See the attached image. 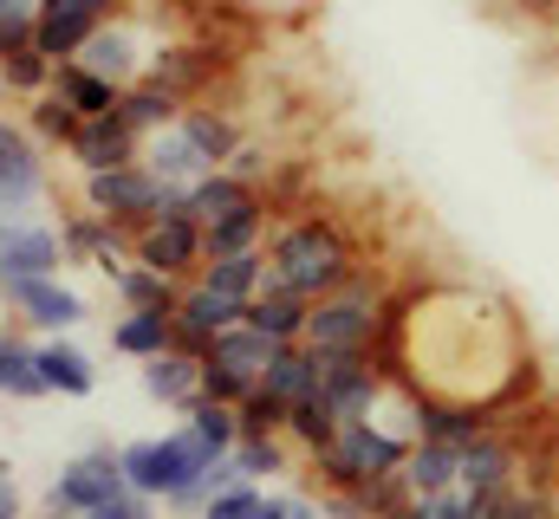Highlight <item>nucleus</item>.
Here are the masks:
<instances>
[{
	"mask_svg": "<svg viewBox=\"0 0 559 519\" xmlns=\"http://www.w3.org/2000/svg\"><path fill=\"white\" fill-rule=\"evenodd\" d=\"M176 124H182V136H189L202 156H209V169H228V156L241 149V124H235L222 105H189Z\"/></svg>",
	"mask_w": 559,
	"mask_h": 519,
	"instance_id": "obj_24",
	"label": "nucleus"
},
{
	"mask_svg": "<svg viewBox=\"0 0 559 519\" xmlns=\"http://www.w3.org/2000/svg\"><path fill=\"white\" fill-rule=\"evenodd\" d=\"M332 435H338V415H332V402H325V396H312V402L286 409V442L299 448V461H312Z\"/></svg>",
	"mask_w": 559,
	"mask_h": 519,
	"instance_id": "obj_34",
	"label": "nucleus"
},
{
	"mask_svg": "<svg viewBox=\"0 0 559 519\" xmlns=\"http://www.w3.org/2000/svg\"><path fill=\"white\" fill-rule=\"evenodd\" d=\"M52 92H59V98H66L79 118H111V111H118V98H124L111 79L85 72L79 59H72V65H52Z\"/></svg>",
	"mask_w": 559,
	"mask_h": 519,
	"instance_id": "obj_27",
	"label": "nucleus"
},
{
	"mask_svg": "<svg viewBox=\"0 0 559 519\" xmlns=\"http://www.w3.org/2000/svg\"><path fill=\"white\" fill-rule=\"evenodd\" d=\"M455 481H462V448H449V442H411V455H404V468H397L404 500L449 494Z\"/></svg>",
	"mask_w": 559,
	"mask_h": 519,
	"instance_id": "obj_17",
	"label": "nucleus"
},
{
	"mask_svg": "<svg viewBox=\"0 0 559 519\" xmlns=\"http://www.w3.org/2000/svg\"><path fill=\"white\" fill-rule=\"evenodd\" d=\"M169 189H176V182H156V176H150L143 162H124V169H105V176H85V208L138 234V228H150V221L163 215V202H169Z\"/></svg>",
	"mask_w": 559,
	"mask_h": 519,
	"instance_id": "obj_7",
	"label": "nucleus"
},
{
	"mask_svg": "<svg viewBox=\"0 0 559 519\" xmlns=\"http://www.w3.org/2000/svg\"><path fill=\"white\" fill-rule=\"evenodd\" d=\"M124 7H163V0H124Z\"/></svg>",
	"mask_w": 559,
	"mask_h": 519,
	"instance_id": "obj_44",
	"label": "nucleus"
},
{
	"mask_svg": "<svg viewBox=\"0 0 559 519\" xmlns=\"http://www.w3.org/2000/svg\"><path fill=\"white\" fill-rule=\"evenodd\" d=\"M378 358L397 371V384L411 396L462 402V409H475V384L462 377L468 358L488 377L501 409H514L521 389L534 384V345H527L521 318L481 286H429L411 299H391Z\"/></svg>",
	"mask_w": 559,
	"mask_h": 519,
	"instance_id": "obj_1",
	"label": "nucleus"
},
{
	"mask_svg": "<svg viewBox=\"0 0 559 519\" xmlns=\"http://www.w3.org/2000/svg\"><path fill=\"white\" fill-rule=\"evenodd\" d=\"M66 241L46 221H0V286L7 279H59Z\"/></svg>",
	"mask_w": 559,
	"mask_h": 519,
	"instance_id": "obj_11",
	"label": "nucleus"
},
{
	"mask_svg": "<svg viewBox=\"0 0 559 519\" xmlns=\"http://www.w3.org/2000/svg\"><path fill=\"white\" fill-rule=\"evenodd\" d=\"M46 143L26 124L0 118V221H33V202L46 195Z\"/></svg>",
	"mask_w": 559,
	"mask_h": 519,
	"instance_id": "obj_8",
	"label": "nucleus"
},
{
	"mask_svg": "<svg viewBox=\"0 0 559 519\" xmlns=\"http://www.w3.org/2000/svg\"><path fill=\"white\" fill-rule=\"evenodd\" d=\"M358 266H365V260H358L352 234H345L332 215L280 221L274 241H267V286L299 292V299H325V292H338Z\"/></svg>",
	"mask_w": 559,
	"mask_h": 519,
	"instance_id": "obj_2",
	"label": "nucleus"
},
{
	"mask_svg": "<svg viewBox=\"0 0 559 519\" xmlns=\"http://www.w3.org/2000/svg\"><path fill=\"white\" fill-rule=\"evenodd\" d=\"M241 312H248V305H235V299L209 292L202 279H195V286H182V299H176V312H169V318H176V351H195V358H202L228 325H241Z\"/></svg>",
	"mask_w": 559,
	"mask_h": 519,
	"instance_id": "obj_13",
	"label": "nucleus"
},
{
	"mask_svg": "<svg viewBox=\"0 0 559 519\" xmlns=\"http://www.w3.org/2000/svg\"><path fill=\"white\" fill-rule=\"evenodd\" d=\"M228 461L241 468V481H254V487H261V481H274V474H286V468L299 461V448H293L286 435H241Z\"/></svg>",
	"mask_w": 559,
	"mask_h": 519,
	"instance_id": "obj_32",
	"label": "nucleus"
},
{
	"mask_svg": "<svg viewBox=\"0 0 559 519\" xmlns=\"http://www.w3.org/2000/svg\"><path fill=\"white\" fill-rule=\"evenodd\" d=\"M85 519H98V514H85Z\"/></svg>",
	"mask_w": 559,
	"mask_h": 519,
	"instance_id": "obj_46",
	"label": "nucleus"
},
{
	"mask_svg": "<svg viewBox=\"0 0 559 519\" xmlns=\"http://www.w3.org/2000/svg\"><path fill=\"white\" fill-rule=\"evenodd\" d=\"M0 299L33 325V331H66V325H79L85 318V299L72 292V286H59V279H7L0 286Z\"/></svg>",
	"mask_w": 559,
	"mask_h": 519,
	"instance_id": "obj_15",
	"label": "nucleus"
},
{
	"mask_svg": "<svg viewBox=\"0 0 559 519\" xmlns=\"http://www.w3.org/2000/svg\"><path fill=\"white\" fill-rule=\"evenodd\" d=\"M209 292H222V299H235V305H248V299H261L267 292V248L261 254H228V260H209L202 273H195Z\"/></svg>",
	"mask_w": 559,
	"mask_h": 519,
	"instance_id": "obj_25",
	"label": "nucleus"
},
{
	"mask_svg": "<svg viewBox=\"0 0 559 519\" xmlns=\"http://www.w3.org/2000/svg\"><path fill=\"white\" fill-rule=\"evenodd\" d=\"M0 105H7V79H0Z\"/></svg>",
	"mask_w": 559,
	"mask_h": 519,
	"instance_id": "obj_45",
	"label": "nucleus"
},
{
	"mask_svg": "<svg viewBox=\"0 0 559 519\" xmlns=\"http://www.w3.org/2000/svg\"><path fill=\"white\" fill-rule=\"evenodd\" d=\"M66 156H72L85 176H105V169H124V162H138V156H143V136L124 124L118 111H111V118H85V124L72 130Z\"/></svg>",
	"mask_w": 559,
	"mask_h": 519,
	"instance_id": "obj_14",
	"label": "nucleus"
},
{
	"mask_svg": "<svg viewBox=\"0 0 559 519\" xmlns=\"http://www.w3.org/2000/svg\"><path fill=\"white\" fill-rule=\"evenodd\" d=\"M391 299H397V292H391L371 266H358L338 292L312 299V318H306V338H299V345H312V351H378V345H384Z\"/></svg>",
	"mask_w": 559,
	"mask_h": 519,
	"instance_id": "obj_3",
	"label": "nucleus"
},
{
	"mask_svg": "<svg viewBox=\"0 0 559 519\" xmlns=\"http://www.w3.org/2000/svg\"><path fill=\"white\" fill-rule=\"evenodd\" d=\"M0 396H13V402H33V396H52L46 377H39V358H33V345L26 338H0Z\"/></svg>",
	"mask_w": 559,
	"mask_h": 519,
	"instance_id": "obj_33",
	"label": "nucleus"
},
{
	"mask_svg": "<svg viewBox=\"0 0 559 519\" xmlns=\"http://www.w3.org/2000/svg\"><path fill=\"white\" fill-rule=\"evenodd\" d=\"M189 105L176 98V92H163V85H131L124 98H118V118L138 130V136H156V130H169L176 118H182Z\"/></svg>",
	"mask_w": 559,
	"mask_h": 519,
	"instance_id": "obj_31",
	"label": "nucleus"
},
{
	"mask_svg": "<svg viewBox=\"0 0 559 519\" xmlns=\"http://www.w3.org/2000/svg\"><path fill=\"white\" fill-rule=\"evenodd\" d=\"M267 169H274V156H267L261 143H248V136H241V149L228 156V176H241V182H254V189H261V176H267Z\"/></svg>",
	"mask_w": 559,
	"mask_h": 519,
	"instance_id": "obj_39",
	"label": "nucleus"
},
{
	"mask_svg": "<svg viewBox=\"0 0 559 519\" xmlns=\"http://www.w3.org/2000/svg\"><path fill=\"white\" fill-rule=\"evenodd\" d=\"M150 52L156 46H143V26H138V7H118L85 46H79V65L85 72H98V79H111L118 92H131L143 79V65H150Z\"/></svg>",
	"mask_w": 559,
	"mask_h": 519,
	"instance_id": "obj_9",
	"label": "nucleus"
},
{
	"mask_svg": "<svg viewBox=\"0 0 559 519\" xmlns=\"http://www.w3.org/2000/svg\"><path fill=\"white\" fill-rule=\"evenodd\" d=\"M274 358H280V345L267 331H254V325H228V331L202 351V364H222V371H235L241 384H261Z\"/></svg>",
	"mask_w": 559,
	"mask_h": 519,
	"instance_id": "obj_18",
	"label": "nucleus"
},
{
	"mask_svg": "<svg viewBox=\"0 0 559 519\" xmlns=\"http://www.w3.org/2000/svg\"><path fill=\"white\" fill-rule=\"evenodd\" d=\"M111 345L124 351V358H163L169 345H176V318L169 312H124L118 325H111Z\"/></svg>",
	"mask_w": 559,
	"mask_h": 519,
	"instance_id": "obj_30",
	"label": "nucleus"
},
{
	"mask_svg": "<svg viewBox=\"0 0 559 519\" xmlns=\"http://www.w3.org/2000/svg\"><path fill=\"white\" fill-rule=\"evenodd\" d=\"M267 195L254 189V182H241V176H228V169H209L202 182H189V221L195 228H222V221H235V215H248V208H261Z\"/></svg>",
	"mask_w": 559,
	"mask_h": 519,
	"instance_id": "obj_16",
	"label": "nucleus"
},
{
	"mask_svg": "<svg viewBox=\"0 0 559 519\" xmlns=\"http://www.w3.org/2000/svg\"><path fill=\"white\" fill-rule=\"evenodd\" d=\"M319 514L325 519H378L358 487H325V494H319Z\"/></svg>",
	"mask_w": 559,
	"mask_h": 519,
	"instance_id": "obj_38",
	"label": "nucleus"
},
{
	"mask_svg": "<svg viewBox=\"0 0 559 519\" xmlns=\"http://www.w3.org/2000/svg\"><path fill=\"white\" fill-rule=\"evenodd\" d=\"M182 429H189L209 455H235V442H241V409H228V402H215V396H195V402L182 409Z\"/></svg>",
	"mask_w": 559,
	"mask_h": 519,
	"instance_id": "obj_28",
	"label": "nucleus"
},
{
	"mask_svg": "<svg viewBox=\"0 0 559 519\" xmlns=\"http://www.w3.org/2000/svg\"><path fill=\"white\" fill-rule=\"evenodd\" d=\"M33 358H39V377H46V389H59V396H92V389H98L92 358H85L79 345H66V338L33 345Z\"/></svg>",
	"mask_w": 559,
	"mask_h": 519,
	"instance_id": "obj_26",
	"label": "nucleus"
},
{
	"mask_svg": "<svg viewBox=\"0 0 559 519\" xmlns=\"http://www.w3.org/2000/svg\"><path fill=\"white\" fill-rule=\"evenodd\" d=\"M118 455H124V481L138 494L163 500V507H195V514H202V474H209V461H222L189 429L156 435V442H124Z\"/></svg>",
	"mask_w": 559,
	"mask_h": 519,
	"instance_id": "obj_5",
	"label": "nucleus"
},
{
	"mask_svg": "<svg viewBox=\"0 0 559 519\" xmlns=\"http://www.w3.org/2000/svg\"><path fill=\"white\" fill-rule=\"evenodd\" d=\"M98 519H156V500L138 494V487H124L118 500H105V507H98Z\"/></svg>",
	"mask_w": 559,
	"mask_h": 519,
	"instance_id": "obj_41",
	"label": "nucleus"
},
{
	"mask_svg": "<svg viewBox=\"0 0 559 519\" xmlns=\"http://www.w3.org/2000/svg\"><path fill=\"white\" fill-rule=\"evenodd\" d=\"M131 260L169 273V279H189V273H202V228L189 215H163V221L131 234Z\"/></svg>",
	"mask_w": 559,
	"mask_h": 519,
	"instance_id": "obj_12",
	"label": "nucleus"
},
{
	"mask_svg": "<svg viewBox=\"0 0 559 519\" xmlns=\"http://www.w3.org/2000/svg\"><path fill=\"white\" fill-rule=\"evenodd\" d=\"M138 162L156 176V182H176V189H189V182H202V176H209V156L182 136V124L143 136V156H138Z\"/></svg>",
	"mask_w": 559,
	"mask_h": 519,
	"instance_id": "obj_19",
	"label": "nucleus"
},
{
	"mask_svg": "<svg viewBox=\"0 0 559 519\" xmlns=\"http://www.w3.org/2000/svg\"><path fill=\"white\" fill-rule=\"evenodd\" d=\"M111 292L131 305V312H176V299H182V286L169 279V273H156V266H143V260H131L118 279H111Z\"/></svg>",
	"mask_w": 559,
	"mask_h": 519,
	"instance_id": "obj_29",
	"label": "nucleus"
},
{
	"mask_svg": "<svg viewBox=\"0 0 559 519\" xmlns=\"http://www.w3.org/2000/svg\"><path fill=\"white\" fill-rule=\"evenodd\" d=\"M267 241H274V202H261V208H248V215H235L222 228H202V266L228 254H261Z\"/></svg>",
	"mask_w": 559,
	"mask_h": 519,
	"instance_id": "obj_23",
	"label": "nucleus"
},
{
	"mask_svg": "<svg viewBox=\"0 0 559 519\" xmlns=\"http://www.w3.org/2000/svg\"><path fill=\"white\" fill-rule=\"evenodd\" d=\"M39 13V0H0V20H33Z\"/></svg>",
	"mask_w": 559,
	"mask_h": 519,
	"instance_id": "obj_43",
	"label": "nucleus"
},
{
	"mask_svg": "<svg viewBox=\"0 0 559 519\" xmlns=\"http://www.w3.org/2000/svg\"><path fill=\"white\" fill-rule=\"evenodd\" d=\"M0 519H26V507H20V481H13L7 461H0Z\"/></svg>",
	"mask_w": 559,
	"mask_h": 519,
	"instance_id": "obj_42",
	"label": "nucleus"
},
{
	"mask_svg": "<svg viewBox=\"0 0 559 519\" xmlns=\"http://www.w3.org/2000/svg\"><path fill=\"white\" fill-rule=\"evenodd\" d=\"M241 435H286V402H274L267 389H254L241 402Z\"/></svg>",
	"mask_w": 559,
	"mask_h": 519,
	"instance_id": "obj_37",
	"label": "nucleus"
},
{
	"mask_svg": "<svg viewBox=\"0 0 559 519\" xmlns=\"http://www.w3.org/2000/svg\"><path fill=\"white\" fill-rule=\"evenodd\" d=\"M143 389L156 402H169V409H189L202 396V358L195 351H176V345L163 358H143Z\"/></svg>",
	"mask_w": 559,
	"mask_h": 519,
	"instance_id": "obj_20",
	"label": "nucleus"
},
{
	"mask_svg": "<svg viewBox=\"0 0 559 519\" xmlns=\"http://www.w3.org/2000/svg\"><path fill=\"white\" fill-rule=\"evenodd\" d=\"M124 487H131V481H124V455H118V448H85V455L66 461L59 481L46 487L39 519H85V514H98L105 500H118Z\"/></svg>",
	"mask_w": 559,
	"mask_h": 519,
	"instance_id": "obj_6",
	"label": "nucleus"
},
{
	"mask_svg": "<svg viewBox=\"0 0 559 519\" xmlns=\"http://www.w3.org/2000/svg\"><path fill=\"white\" fill-rule=\"evenodd\" d=\"M261 519H325V514H319V500H306V494H267V500H261Z\"/></svg>",
	"mask_w": 559,
	"mask_h": 519,
	"instance_id": "obj_40",
	"label": "nucleus"
},
{
	"mask_svg": "<svg viewBox=\"0 0 559 519\" xmlns=\"http://www.w3.org/2000/svg\"><path fill=\"white\" fill-rule=\"evenodd\" d=\"M261 389H267L274 402H286V409L312 402V396H319V351H312V345H280V358L267 364Z\"/></svg>",
	"mask_w": 559,
	"mask_h": 519,
	"instance_id": "obj_22",
	"label": "nucleus"
},
{
	"mask_svg": "<svg viewBox=\"0 0 559 519\" xmlns=\"http://www.w3.org/2000/svg\"><path fill=\"white\" fill-rule=\"evenodd\" d=\"M411 442H417L411 429H391L378 415L338 422V435L312 455V474H319V487H378V481H391L404 468Z\"/></svg>",
	"mask_w": 559,
	"mask_h": 519,
	"instance_id": "obj_4",
	"label": "nucleus"
},
{
	"mask_svg": "<svg viewBox=\"0 0 559 519\" xmlns=\"http://www.w3.org/2000/svg\"><path fill=\"white\" fill-rule=\"evenodd\" d=\"M306 318H312V299L280 292V286H267L261 299H248V312H241V325L267 331L274 345H299V338H306Z\"/></svg>",
	"mask_w": 559,
	"mask_h": 519,
	"instance_id": "obj_21",
	"label": "nucleus"
},
{
	"mask_svg": "<svg viewBox=\"0 0 559 519\" xmlns=\"http://www.w3.org/2000/svg\"><path fill=\"white\" fill-rule=\"evenodd\" d=\"M118 7H124V0H39V13H33V46H39L52 65H72L79 46H85Z\"/></svg>",
	"mask_w": 559,
	"mask_h": 519,
	"instance_id": "obj_10",
	"label": "nucleus"
},
{
	"mask_svg": "<svg viewBox=\"0 0 559 519\" xmlns=\"http://www.w3.org/2000/svg\"><path fill=\"white\" fill-rule=\"evenodd\" d=\"M261 500H267V494H261L254 481H235L228 494H215V500L202 507V519H261Z\"/></svg>",
	"mask_w": 559,
	"mask_h": 519,
	"instance_id": "obj_36",
	"label": "nucleus"
},
{
	"mask_svg": "<svg viewBox=\"0 0 559 519\" xmlns=\"http://www.w3.org/2000/svg\"><path fill=\"white\" fill-rule=\"evenodd\" d=\"M79 124H85V118H79V111H72L66 98H59V92H39V98H33V111H26V130H33V136H39L46 149H66Z\"/></svg>",
	"mask_w": 559,
	"mask_h": 519,
	"instance_id": "obj_35",
	"label": "nucleus"
}]
</instances>
